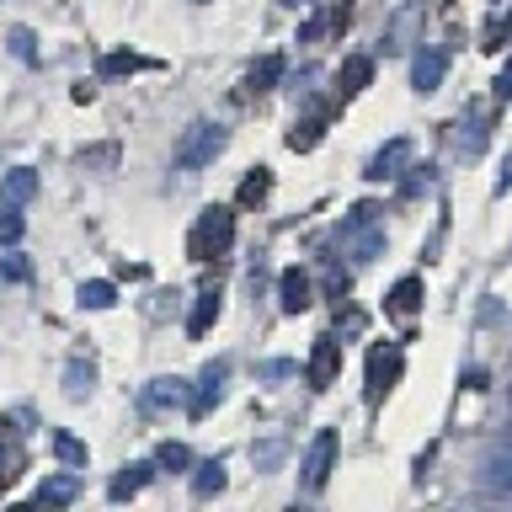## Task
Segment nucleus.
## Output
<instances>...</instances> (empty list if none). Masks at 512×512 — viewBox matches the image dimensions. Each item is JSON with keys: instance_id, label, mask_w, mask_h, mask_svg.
Returning <instances> with one entry per match:
<instances>
[{"instance_id": "ddd939ff", "label": "nucleus", "mask_w": 512, "mask_h": 512, "mask_svg": "<svg viewBox=\"0 0 512 512\" xmlns=\"http://www.w3.org/2000/svg\"><path fill=\"white\" fill-rule=\"evenodd\" d=\"M278 304H283L288 315H304V310H310V278H304L299 267H288L283 278H278Z\"/></svg>"}, {"instance_id": "9d476101", "label": "nucleus", "mask_w": 512, "mask_h": 512, "mask_svg": "<svg viewBox=\"0 0 512 512\" xmlns=\"http://www.w3.org/2000/svg\"><path fill=\"white\" fill-rule=\"evenodd\" d=\"M32 198H38V171L32 166H11L0 176V208H27Z\"/></svg>"}, {"instance_id": "7ed1b4c3", "label": "nucleus", "mask_w": 512, "mask_h": 512, "mask_svg": "<svg viewBox=\"0 0 512 512\" xmlns=\"http://www.w3.org/2000/svg\"><path fill=\"white\" fill-rule=\"evenodd\" d=\"M400 368H406V352H400L395 342H384V347L368 352V406H379V400L395 390Z\"/></svg>"}, {"instance_id": "412c9836", "label": "nucleus", "mask_w": 512, "mask_h": 512, "mask_svg": "<svg viewBox=\"0 0 512 512\" xmlns=\"http://www.w3.org/2000/svg\"><path fill=\"white\" fill-rule=\"evenodd\" d=\"M22 464H27V459H22V443H16L11 432H6V438H0V491H6L11 480L22 475Z\"/></svg>"}, {"instance_id": "c756f323", "label": "nucleus", "mask_w": 512, "mask_h": 512, "mask_svg": "<svg viewBox=\"0 0 512 512\" xmlns=\"http://www.w3.org/2000/svg\"><path fill=\"white\" fill-rule=\"evenodd\" d=\"M11 54L22 59V64L38 59V48H32V32H27V27H11Z\"/></svg>"}, {"instance_id": "f03ea898", "label": "nucleus", "mask_w": 512, "mask_h": 512, "mask_svg": "<svg viewBox=\"0 0 512 512\" xmlns=\"http://www.w3.org/2000/svg\"><path fill=\"white\" fill-rule=\"evenodd\" d=\"M224 144H230V134H224V123H192L182 144H176V166L182 171H203L214 166V160L224 155Z\"/></svg>"}, {"instance_id": "5701e85b", "label": "nucleus", "mask_w": 512, "mask_h": 512, "mask_svg": "<svg viewBox=\"0 0 512 512\" xmlns=\"http://www.w3.org/2000/svg\"><path fill=\"white\" fill-rule=\"evenodd\" d=\"M54 454H59V464H70V470H86V443L80 438H70V432H54Z\"/></svg>"}, {"instance_id": "cd10ccee", "label": "nucleus", "mask_w": 512, "mask_h": 512, "mask_svg": "<svg viewBox=\"0 0 512 512\" xmlns=\"http://www.w3.org/2000/svg\"><path fill=\"white\" fill-rule=\"evenodd\" d=\"M22 235H27V219H22V208H0V246H16Z\"/></svg>"}, {"instance_id": "bb28decb", "label": "nucleus", "mask_w": 512, "mask_h": 512, "mask_svg": "<svg viewBox=\"0 0 512 512\" xmlns=\"http://www.w3.org/2000/svg\"><path fill=\"white\" fill-rule=\"evenodd\" d=\"M342 22H347V16H342V11L331 6V11H320L315 22H304V32H299V38H304V43H320V38H326L331 27H342Z\"/></svg>"}, {"instance_id": "9b49d317", "label": "nucleus", "mask_w": 512, "mask_h": 512, "mask_svg": "<svg viewBox=\"0 0 512 512\" xmlns=\"http://www.w3.org/2000/svg\"><path fill=\"white\" fill-rule=\"evenodd\" d=\"M443 75H448V54H443V48H422V54L411 59V86L422 91V96L438 91Z\"/></svg>"}, {"instance_id": "473e14b6", "label": "nucleus", "mask_w": 512, "mask_h": 512, "mask_svg": "<svg viewBox=\"0 0 512 512\" xmlns=\"http://www.w3.org/2000/svg\"><path fill=\"white\" fill-rule=\"evenodd\" d=\"M0 272H6V278H27V262H22V256H11V262L0 267Z\"/></svg>"}, {"instance_id": "aec40b11", "label": "nucleus", "mask_w": 512, "mask_h": 512, "mask_svg": "<svg viewBox=\"0 0 512 512\" xmlns=\"http://www.w3.org/2000/svg\"><path fill=\"white\" fill-rule=\"evenodd\" d=\"M224 480H230V475H224V464L208 459V464H198V470H192V491H198V496H219Z\"/></svg>"}, {"instance_id": "0eeeda50", "label": "nucleus", "mask_w": 512, "mask_h": 512, "mask_svg": "<svg viewBox=\"0 0 512 512\" xmlns=\"http://www.w3.org/2000/svg\"><path fill=\"white\" fill-rule=\"evenodd\" d=\"M304 374H310V390H326V384H336V374H342V342H336V336H320Z\"/></svg>"}, {"instance_id": "c85d7f7f", "label": "nucleus", "mask_w": 512, "mask_h": 512, "mask_svg": "<svg viewBox=\"0 0 512 512\" xmlns=\"http://www.w3.org/2000/svg\"><path fill=\"white\" fill-rule=\"evenodd\" d=\"M155 464H160V470H187L192 454H187V443H160L155 448Z\"/></svg>"}, {"instance_id": "4be33fe9", "label": "nucleus", "mask_w": 512, "mask_h": 512, "mask_svg": "<svg viewBox=\"0 0 512 512\" xmlns=\"http://www.w3.org/2000/svg\"><path fill=\"white\" fill-rule=\"evenodd\" d=\"M70 496H75V475H54V480H43V486H38V502H43L48 512L64 507Z\"/></svg>"}, {"instance_id": "f257e3e1", "label": "nucleus", "mask_w": 512, "mask_h": 512, "mask_svg": "<svg viewBox=\"0 0 512 512\" xmlns=\"http://www.w3.org/2000/svg\"><path fill=\"white\" fill-rule=\"evenodd\" d=\"M230 246H235V208L224 203L203 208L198 224L187 230V256L192 262H219V256H230Z\"/></svg>"}, {"instance_id": "393cba45", "label": "nucleus", "mask_w": 512, "mask_h": 512, "mask_svg": "<svg viewBox=\"0 0 512 512\" xmlns=\"http://www.w3.org/2000/svg\"><path fill=\"white\" fill-rule=\"evenodd\" d=\"M134 70H155V59H144V54H102V75H134Z\"/></svg>"}, {"instance_id": "6e6552de", "label": "nucleus", "mask_w": 512, "mask_h": 512, "mask_svg": "<svg viewBox=\"0 0 512 512\" xmlns=\"http://www.w3.org/2000/svg\"><path fill=\"white\" fill-rule=\"evenodd\" d=\"M187 379H176V374H166V379H150L144 384V411H187Z\"/></svg>"}, {"instance_id": "f3484780", "label": "nucleus", "mask_w": 512, "mask_h": 512, "mask_svg": "<svg viewBox=\"0 0 512 512\" xmlns=\"http://www.w3.org/2000/svg\"><path fill=\"white\" fill-rule=\"evenodd\" d=\"M214 320H219V288H203L198 304H192V315H187V336H208Z\"/></svg>"}, {"instance_id": "c9c22d12", "label": "nucleus", "mask_w": 512, "mask_h": 512, "mask_svg": "<svg viewBox=\"0 0 512 512\" xmlns=\"http://www.w3.org/2000/svg\"><path fill=\"white\" fill-rule=\"evenodd\" d=\"M464 512H496V507H464Z\"/></svg>"}, {"instance_id": "423d86ee", "label": "nucleus", "mask_w": 512, "mask_h": 512, "mask_svg": "<svg viewBox=\"0 0 512 512\" xmlns=\"http://www.w3.org/2000/svg\"><path fill=\"white\" fill-rule=\"evenodd\" d=\"M224 379H230V363L214 358V363L198 374V390L187 395V416H208V411H214L219 400H224Z\"/></svg>"}, {"instance_id": "6ab92c4d", "label": "nucleus", "mask_w": 512, "mask_h": 512, "mask_svg": "<svg viewBox=\"0 0 512 512\" xmlns=\"http://www.w3.org/2000/svg\"><path fill=\"white\" fill-rule=\"evenodd\" d=\"M112 304H118V288H112L107 278L80 283V310H112Z\"/></svg>"}, {"instance_id": "b1692460", "label": "nucleus", "mask_w": 512, "mask_h": 512, "mask_svg": "<svg viewBox=\"0 0 512 512\" xmlns=\"http://www.w3.org/2000/svg\"><path fill=\"white\" fill-rule=\"evenodd\" d=\"M267 192H272V176H267L262 166H256V171L246 176V182H240V192H235V203H240V208H251V203H262Z\"/></svg>"}, {"instance_id": "f8f14e48", "label": "nucleus", "mask_w": 512, "mask_h": 512, "mask_svg": "<svg viewBox=\"0 0 512 512\" xmlns=\"http://www.w3.org/2000/svg\"><path fill=\"white\" fill-rule=\"evenodd\" d=\"M150 480H155V464H150V459H134V464H123V470L112 475L107 496H112V502H128V496H139Z\"/></svg>"}, {"instance_id": "1a4fd4ad", "label": "nucleus", "mask_w": 512, "mask_h": 512, "mask_svg": "<svg viewBox=\"0 0 512 512\" xmlns=\"http://www.w3.org/2000/svg\"><path fill=\"white\" fill-rule=\"evenodd\" d=\"M406 166H411V139H390L374 160H368L363 176H368V182H395V176L406 171Z\"/></svg>"}, {"instance_id": "a211bd4d", "label": "nucleus", "mask_w": 512, "mask_h": 512, "mask_svg": "<svg viewBox=\"0 0 512 512\" xmlns=\"http://www.w3.org/2000/svg\"><path fill=\"white\" fill-rule=\"evenodd\" d=\"M278 80H283V54H262V59L251 64L246 86H251V91H272V86H278Z\"/></svg>"}, {"instance_id": "39448f33", "label": "nucleus", "mask_w": 512, "mask_h": 512, "mask_svg": "<svg viewBox=\"0 0 512 512\" xmlns=\"http://www.w3.org/2000/svg\"><path fill=\"white\" fill-rule=\"evenodd\" d=\"M480 491L512 507V438H496L486 464H480Z\"/></svg>"}, {"instance_id": "e433bc0d", "label": "nucleus", "mask_w": 512, "mask_h": 512, "mask_svg": "<svg viewBox=\"0 0 512 512\" xmlns=\"http://www.w3.org/2000/svg\"><path fill=\"white\" fill-rule=\"evenodd\" d=\"M507 406H512V374H507Z\"/></svg>"}, {"instance_id": "4468645a", "label": "nucleus", "mask_w": 512, "mask_h": 512, "mask_svg": "<svg viewBox=\"0 0 512 512\" xmlns=\"http://www.w3.org/2000/svg\"><path fill=\"white\" fill-rule=\"evenodd\" d=\"M416 310H422V278H400V283L390 288V299H384V315L411 320Z\"/></svg>"}, {"instance_id": "72a5a7b5", "label": "nucleus", "mask_w": 512, "mask_h": 512, "mask_svg": "<svg viewBox=\"0 0 512 512\" xmlns=\"http://www.w3.org/2000/svg\"><path fill=\"white\" fill-rule=\"evenodd\" d=\"M507 187H512V155L502 160V176H496V192H507Z\"/></svg>"}, {"instance_id": "20e7f679", "label": "nucleus", "mask_w": 512, "mask_h": 512, "mask_svg": "<svg viewBox=\"0 0 512 512\" xmlns=\"http://www.w3.org/2000/svg\"><path fill=\"white\" fill-rule=\"evenodd\" d=\"M331 470H336V432L320 427L315 438H310V448H304V464H299L304 491H320V486L331 480Z\"/></svg>"}, {"instance_id": "a878e982", "label": "nucleus", "mask_w": 512, "mask_h": 512, "mask_svg": "<svg viewBox=\"0 0 512 512\" xmlns=\"http://www.w3.org/2000/svg\"><path fill=\"white\" fill-rule=\"evenodd\" d=\"M320 128H326L320 118H304V123H294V128H288V150H315V144H320Z\"/></svg>"}, {"instance_id": "f704fd0d", "label": "nucleus", "mask_w": 512, "mask_h": 512, "mask_svg": "<svg viewBox=\"0 0 512 512\" xmlns=\"http://www.w3.org/2000/svg\"><path fill=\"white\" fill-rule=\"evenodd\" d=\"M6 512H48L43 502H16V507H6Z\"/></svg>"}, {"instance_id": "7c9ffc66", "label": "nucleus", "mask_w": 512, "mask_h": 512, "mask_svg": "<svg viewBox=\"0 0 512 512\" xmlns=\"http://www.w3.org/2000/svg\"><path fill=\"white\" fill-rule=\"evenodd\" d=\"M459 150H486V123H464V134H459Z\"/></svg>"}, {"instance_id": "4c0bfd02", "label": "nucleus", "mask_w": 512, "mask_h": 512, "mask_svg": "<svg viewBox=\"0 0 512 512\" xmlns=\"http://www.w3.org/2000/svg\"><path fill=\"white\" fill-rule=\"evenodd\" d=\"M507 27H512V22H507Z\"/></svg>"}, {"instance_id": "dca6fc26", "label": "nucleus", "mask_w": 512, "mask_h": 512, "mask_svg": "<svg viewBox=\"0 0 512 512\" xmlns=\"http://www.w3.org/2000/svg\"><path fill=\"white\" fill-rule=\"evenodd\" d=\"M91 390H96V363L91 358H70V368H64V395L86 400Z\"/></svg>"}, {"instance_id": "2f4dec72", "label": "nucleus", "mask_w": 512, "mask_h": 512, "mask_svg": "<svg viewBox=\"0 0 512 512\" xmlns=\"http://www.w3.org/2000/svg\"><path fill=\"white\" fill-rule=\"evenodd\" d=\"M507 96H512V64L502 70V80H496V102H507Z\"/></svg>"}, {"instance_id": "2eb2a0df", "label": "nucleus", "mask_w": 512, "mask_h": 512, "mask_svg": "<svg viewBox=\"0 0 512 512\" xmlns=\"http://www.w3.org/2000/svg\"><path fill=\"white\" fill-rule=\"evenodd\" d=\"M368 80H374V59L368 54H352V59H342V75H336V86H342V96H358Z\"/></svg>"}]
</instances>
